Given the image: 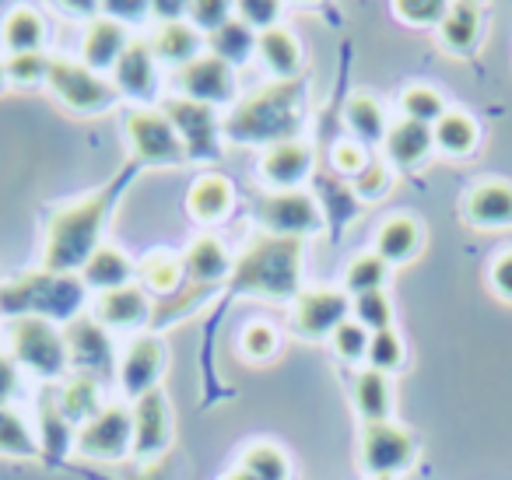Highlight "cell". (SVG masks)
<instances>
[{"label":"cell","instance_id":"cell-34","mask_svg":"<svg viewBox=\"0 0 512 480\" xmlns=\"http://www.w3.org/2000/svg\"><path fill=\"white\" fill-rule=\"evenodd\" d=\"M344 120H348V130L355 134V141L362 144H383L386 141V113L372 95H351L348 99V109H344Z\"/></svg>","mask_w":512,"mask_h":480},{"label":"cell","instance_id":"cell-1","mask_svg":"<svg viewBox=\"0 0 512 480\" xmlns=\"http://www.w3.org/2000/svg\"><path fill=\"white\" fill-rule=\"evenodd\" d=\"M137 162H130L113 183L99 186L95 193L81 200H71V204L57 207L50 214V225H46V249H43V270H53V274H71V270H81L88 263V256L102 246V228H106L109 214L116 211L123 197V186L130 183Z\"/></svg>","mask_w":512,"mask_h":480},{"label":"cell","instance_id":"cell-2","mask_svg":"<svg viewBox=\"0 0 512 480\" xmlns=\"http://www.w3.org/2000/svg\"><path fill=\"white\" fill-rule=\"evenodd\" d=\"M306 81L288 78L264 85L260 92H253L249 99H242L239 106L228 113L225 120V137L235 144H285L299 141L302 120H306Z\"/></svg>","mask_w":512,"mask_h":480},{"label":"cell","instance_id":"cell-35","mask_svg":"<svg viewBox=\"0 0 512 480\" xmlns=\"http://www.w3.org/2000/svg\"><path fill=\"white\" fill-rule=\"evenodd\" d=\"M39 424H43V435H39V442H43V452L50 463H60L67 452V445L74 442V424L64 417V410H60V403L53 400L50 393L43 396V403H39Z\"/></svg>","mask_w":512,"mask_h":480},{"label":"cell","instance_id":"cell-42","mask_svg":"<svg viewBox=\"0 0 512 480\" xmlns=\"http://www.w3.org/2000/svg\"><path fill=\"white\" fill-rule=\"evenodd\" d=\"M351 319H358L369 333L390 330L393 305H390V298H386V291H369V295L351 298Z\"/></svg>","mask_w":512,"mask_h":480},{"label":"cell","instance_id":"cell-13","mask_svg":"<svg viewBox=\"0 0 512 480\" xmlns=\"http://www.w3.org/2000/svg\"><path fill=\"white\" fill-rule=\"evenodd\" d=\"M295 330L306 340L334 337V330L351 319V298L337 288H309L295 298Z\"/></svg>","mask_w":512,"mask_h":480},{"label":"cell","instance_id":"cell-51","mask_svg":"<svg viewBox=\"0 0 512 480\" xmlns=\"http://www.w3.org/2000/svg\"><path fill=\"white\" fill-rule=\"evenodd\" d=\"M369 162H372V158L365 155V148L358 141H341L334 148V169L344 172V176H351V179H355Z\"/></svg>","mask_w":512,"mask_h":480},{"label":"cell","instance_id":"cell-17","mask_svg":"<svg viewBox=\"0 0 512 480\" xmlns=\"http://www.w3.org/2000/svg\"><path fill=\"white\" fill-rule=\"evenodd\" d=\"M309 169H313V151L302 141L271 144L260 155V179L274 190H295L309 176Z\"/></svg>","mask_w":512,"mask_h":480},{"label":"cell","instance_id":"cell-22","mask_svg":"<svg viewBox=\"0 0 512 480\" xmlns=\"http://www.w3.org/2000/svg\"><path fill=\"white\" fill-rule=\"evenodd\" d=\"M235 260L228 256L225 242L214 239V235H200L193 239V246L183 256V274L197 284H218L232 277Z\"/></svg>","mask_w":512,"mask_h":480},{"label":"cell","instance_id":"cell-45","mask_svg":"<svg viewBox=\"0 0 512 480\" xmlns=\"http://www.w3.org/2000/svg\"><path fill=\"white\" fill-rule=\"evenodd\" d=\"M393 11H397V18H404V25H414V29H432V25L439 29L449 4H442V0H400V4H393Z\"/></svg>","mask_w":512,"mask_h":480},{"label":"cell","instance_id":"cell-20","mask_svg":"<svg viewBox=\"0 0 512 480\" xmlns=\"http://www.w3.org/2000/svg\"><path fill=\"white\" fill-rule=\"evenodd\" d=\"M95 319H99L106 330H134V326H144L151 319V302L137 284H127V288L99 295V302H95Z\"/></svg>","mask_w":512,"mask_h":480},{"label":"cell","instance_id":"cell-36","mask_svg":"<svg viewBox=\"0 0 512 480\" xmlns=\"http://www.w3.org/2000/svg\"><path fill=\"white\" fill-rule=\"evenodd\" d=\"M207 46H211V57L225 60L228 67L246 64V60L256 53V32L246 29L239 18H232V22L221 25L214 36H207Z\"/></svg>","mask_w":512,"mask_h":480},{"label":"cell","instance_id":"cell-26","mask_svg":"<svg viewBox=\"0 0 512 480\" xmlns=\"http://www.w3.org/2000/svg\"><path fill=\"white\" fill-rule=\"evenodd\" d=\"M481 29H484V15L477 4H449L446 18L439 25V39L449 53L467 57L481 43Z\"/></svg>","mask_w":512,"mask_h":480},{"label":"cell","instance_id":"cell-49","mask_svg":"<svg viewBox=\"0 0 512 480\" xmlns=\"http://www.w3.org/2000/svg\"><path fill=\"white\" fill-rule=\"evenodd\" d=\"M393 176H390V165L379 162V158H372L369 165H365L362 172H358L355 179H351V186H355V193L362 200H379L386 197V190H390Z\"/></svg>","mask_w":512,"mask_h":480},{"label":"cell","instance_id":"cell-24","mask_svg":"<svg viewBox=\"0 0 512 480\" xmlns=\"http://www.w3.org/2000/svg\"><path fill=\"white\" fill-rule=\"evenodd\" d=\"M130 277H134V263H130V256L123 253L120 246H99L92 256H88L85 267H81L85 288H95L99 295L116 291V288H127Z\"/></svg>","mask_w":512,"mask_h":480},{"label":"cell","instance_id":"cell-15","mask_svg":"<svg viewBox=\"0 0 512 480\" xmlns=\"http://www.w3.org/2000/svg\"><path fill=\"white\" fill-rule=\"evenodd\" d=\"M165 365V347L158 337H137L127 344L120 358V386L127 396H144L155 389L158 375H162Z\"/></svg>","mask_w":512,"mask_h":480},{"label":"cell","instance_id":"cell-5","mask_svg":"<svg viewBox=\"0 0 512 480\" xmlns=\"http://www.w3.org/2000/svg\"><path fill=\"white\" fill-rule=\"evenodd\" d=\"M8 344H11V358L18 365L32 368L36 375H43V379H60L67 372V365H71L64 330H57V323H50V319H36V316L11 319Z\"/></svg>","mask_w":512,"mask_h":480},{"label":"cell","instance_id":"cell-41","mask_svg":"<svg viewBox=\"0 0 512 480\" xmlns=\"http://www.w3.org/2000/svg\"><path fill=\"white\" fill-rule=\"evenodd\" d=\"M137 274H141L144 288L158 291V295H172V291L179 288V281H183V263L176 260V256L169 253H155L148 256V260L137 267Z\"/></svg>","mask_w":512,"mask_h":480},{"label":"cell","instance_id":"cell-38","mask_svg":"<svg viewBox=\"0 0 512 480\" xmlns=\"http://www.w3.org/2000/svg\"><path fill=\"white\" fill-rule=\"evenodd\" d=\"M386 277H390V263L376 253H362L344 270V288L351 295H369V291H383Z\"/></svg>","mask_w":512,"mask_h":480},{"label":"cell","instance_id":"cell-50","mask_svg":"<svg viewBox=\"0 0 512 480\" xmlns=\"http://www.w3.org/2000/svg\"><path fill=\"white\" fill-rule=\"evenodd\" d=\"M278 330L267 323H249L246 330H242V351H246V358L253 361H267L274 358V351H278Z\"/></svg>","mask_w":512,"mask_h":480},{"label":"cell","instance_id":"cell-8","mask_svg":"<svg viewBox=\"0 0 512 480\" xmlns=\"http://www.w3.org/2000/svg\"><path fill=\"white\" fill-rule=\"evenodd\" d=\"M81 456L88 459H120L134 449V414L123 403H106L88 424L74 435Z\"/></svg>","mask_w":512,"mask_h":480},{"label":"cell","instance_id":"cell-9","mask_svg":"<svg viewBox=\"0 0 512 480\" xmlns=\"http://www.w3.org/2000/svg\"><path fill=\"white\" fill-rule=\"evenodd\" d=\"M67 340V358L78 372L92 375V379H109L120 368L116 361V344L109 337V330L95 316H78L64 326Z\"/></svg>","mask_w":512,"mask_h":480},{"label":"cell","instance_id":"cell-4","mask_svg":"<svg viewBox=\"0 0 512 480\" xmlns=\"http://www.w3.org/2000/svg\"><path fill=\"white\" fill-rule=\"evenodd\" d=\"M85 302V281L74 274H53V270H32L15 281L0 284V316L22 319H50V323H71Z\"/></svg>","mask_w":512,"mask_h":480},{"label":"cell","instance_id":"cell-47","mask_svg":"<svg viewBox=\"0 0 512 480\" xmlns=\"http://www.w3.org/2000/svg\"><path fill=\"white\" fill-rule=\"evenodd\" d=\"M334 351L341 354L344 361H362L365 354H369V340H372V333L365 330L358 319H344L341 326L334 330Z\"/></svg>","mask_w":512,"mask_h":480},{"label":"cell","instance_id":"cell-23","mask_svg":"<svg viewBox=\"0 0 512 480\" xmlns=\"http://www.w3.org/2000/svg\"><path fill=\"white\" fill-rule=\"evenodd\" d=\"M235 200V186L232 179L218 176V172H204L197 183L190 186V197H186V207L197 221L204 225H214V221H225L228 211H232Z\"/></svg>","mask_w":512,"mask_h":480},{"label":"cell","instance_id":"cell-11","mask_svg":"<svg viewBox=\"0 0 512 480\" xmlns=\"http://www.w3.org/2000/svg\"><path fill=\"white\" fill-rule=\"evenodd\" d=\"M162 113H165V120L176 127L179 141H183V148L190 158H214L218 155V137H221L218 109L176 95V99L162 102Z\"/></svg>","mask_w":512,"mask_h":480},{"label":"cell","instance_id":"cell-7","mask_svg":"<svg viewBox=\"0 0 512 480\" xmlns=\"http://www.w3.org/2000/svg\"><path fill=\"white\" fill-rule=\"evenodd\" d=\"M127 141L137 165H183L190 158L162 109H134L127 116Z\"/></svg>","mask_w":512,"mask_h":480},{"label":"cell","instance_id":"cell-48","mask_svg":"<svg viewBox=\"0 0 512 480\" xmlns=\"http://www.w3.org/2000/svg\"><path fill=\"white\" fill-rule=\"evenodd\" d=\"M4 64H8V81L32 88V85H39V81H46L50 57H46V53H18V57L4 60Z\"/></svg>","mask_w":512,"mask_h":480},{"label":"cell","instance_id":"cell-14","mask_svg":"<svg viewBox=\"0 0 512 480\" xmlns=\"http://www.w3.org/2000/svg\"><path fill=\"white\" fill-rule=\"evenodd\" d=\"M176 88L183 92V99L204 102V106H225V102L235 99V74L225 60L218 57H197L186 67L176 71Z\"/></svg>","mask_w":512,"mask_h":480},{"label":"cell","instance_id":"cell-39","mask_svg":"<svg viewBox=\"0 0 512 480\" xmlns=\"http://www.w3.org/2000/svg\"><path fill=\"white\" fill-rule=\"evenodd\" d=\"M400 113L404 120H414V123H425V127H435L442 116L449 113L446 99H442L435 88L428 85H411L404 95H400Z\"/></svg>","mask_w":512,"mask_h":480},{"label":"cell","instance_id":"cell-37","mask_svg":"<svg viewBox=\"0 0 512 480\" xmlns=\"http://www.w3.org/2000/svg\"><path fill=\"white\" fill-rule=\"evenodd\" d=\"M0 452H4V456H18V459L39 456L36 435H32V428L25 424V417L11 407H0Z\"/></svg>","mask_w":512,"mask_h":480},{"label":"cell","instance_id":"cell-29","mask_svg":"<svg viewBox=\"0 0 512 480\" xmlns=\"http://www.w3.org/2000/svg\"><path fill=\"white\" fill-rule=\"evenodd\" d=\"M151 53L162 64L186 67L190 60L200 57V32L186 22H162V29L151 39Z\"/></svg>","mask_w":512,"mask_h":480},{"label":"cell","instance_id":"cell-6","mask_svg":"<svg viewBox=\"0 0 512 480\" xmlns=\"http://www.w3.org/2000/svg\"><path fill=\"white\" fill-rule=\"evenodd\" d=\"M46 85L53 88L60 102L74 113H106L120 102L113 81L99 78L95 71H88L78 60H64V57H50L46 67Z\"/></svg>","mask_w":512,"mask_h":480},{"label":"cell","instance_id":"cell-28","mask_svg":"<svg viewBox=\"0 0 512 480\" xmlns=\"http://www.w3.org/2000/svg\"><path fill=\"white\" fill-rule=\"evenodd\" d=\"M421 249V225L411 214H393L390 221H383L376 232V249L372 253L383 256L386 263H407Z\"/></svg>","mask_w":512,"mask_h":480},{"label":"cell","instance_id":"cell-55","mask_svg":"<svg viewBox=\"0 0 512 480\" xmlns=\"http://www.w3.org/2000/svg\"><path fill=\"white\" fill-rule=\"evenodd\" d=\"M8 85V64H4V60H0V88Z\"/></svg>","mask_w":512,"mask_h":480},{"label":"cell","instance_id":"cell-3","mask_svg":"<svg viewBox=\"0 0 512 480\" xmlns=\"http://www.w3.org/2000/svg\"><path fill=\"white\" fill-rule=\"evenodd\" d=\"M302 239L285 235H256L242 256L235 260L228 288L242 295H267V298H299L302 284Z\"/></svg>","mask_w":512,"mask_h":480},{"label":"cell","instance_id":"cell-27","mask_svg":"<svg viewBox=\"0 0 512 480\" xmlns=\"http://www.w3.org/2000/svg\"><path fill=\"white\" fill-rule=\"evenodd\" d=\"M256 53H260L264 67L278 81H288V78H295V74H299L302 46H299V39H295V32L285 29V25L264 32V36H256Z\"/></svg>","mask_w":512,"mask_h":480},{"label":"cell","instance_id":"cell-30","mask_svg":"<svg viewBox=\"0 0 512 480\" xmlns=\"http://www.w3.org/2000/svg\"><path fill=\"white\" fill-rule=\"evenodd\" d=\"M0 43L8 46L11 57H18V53H43V43H46L43 15L32 8H15L8 18H4Z\"/></svg>","mask_w":512,"mask_h":480},{"label":"cell","instance_id":"cell-25","mask_svg":"<svg viewBox=\"0 0 512 480\" xmlns=\"http://www.w3.org/2000/svg\"><path fill=\"white\" fill-rule=\"evenodd\" d=\"M432 148H435L432 127L414 123V120H397L386 130V141H383L386 158H390L393 165H400V169H411V165L425 162Z\"/></svg>","mask_w":512,"mask_h":480},{"label":"cell","instance_id":"cell-31","mask_svg":"<svg viewBox=\"0 0 512 480\" xmlns=\"http://www.w3.org/2000/svg\"><path fill=\"white\" fill-rule=\"evenodd\" d=\"M355 407L365 417V424H379L390 421L393 410V389H390V375L376 372V368H365L355 375Z\"/></svg>","mask_w":512,"mask_h":480},{"label":"cell","instance_id":"cell-21","mask_svg":"<svg viewBox=\"0 0 512 480\" xmlns=\"http://www.w3.org/2000/svg\"><path fill=\"white\" fill-rule=\"evenodd\" d=\"M155 53H151V43L144 39H130V46L123 50L120 64L113 67V85L120 95H130V99H148L155 92Z\"/></svg>","mask_w":512,"mask_h":480},{"label":"cell","instance_id":"cell-44","mask_svg":"<svg viewBox=\"0 0 512 480\" xmlns=\"http://www.w3.org/2000/svg\"><path fill=\"white\" fill-rule=\"evenodd\" d=\"M235 18V4H225V0H197V4H186V25H193L197 32H214L221 25H228Z\"/></svg>","mask_w":512,"mask_h":480},{"label":"cell","instance_id":"cell-54","mask_svg":"<svg viewBox=\"0 0 512 480\" xmlns=\"http://www.w3.org/2000/svg\"><path fill=\"white\" fill-rule=\"evenodd\" d=\"M225 480H256V477H253V473H249V470H242V466H239V470H232Z\"/></svg>","mask_w":512,"mask_h":480},{"label":"cell","instance_id":"cell-53","mask_svg":"<svg viewBox=\"0 0 512 480\" xmlns=\"http://www.w3.org/2000/svg\"><path fill=\"white\" fill-rule=\"evenodd\" d=\"M18 361L11 354H0V407H8L11 396L18 393Z\"/></svg>","mask_w":512,"mask_h":480},{"label":"cell","instance_id":"cell-40","mask_svg":"<svg viewBox=\"0 0 512 480\" xmlns=\"http://www.w3.org/2000/svg\"><path fill=\"white\" fill-rule=\"evenodd\" d=\"M242 470H249L256 480H288L292 477V463L288 456L271 442H260L253 449H246L242 456Z\"/></svg>","mask_w":512,"mask_h":480},{"label":"cell","instance_id":"cell-43","mask_svg":"<svg viewBox=\"0 0 512 480\" xmlns=\"http://www.w3.org/2000/svg\"><path fill=\"white\" fill-rule=\"evenodd\" d=\"M365 361H369V368H376V372H383V375L397 372V368L404 365V340H400V333L393 330V326L390 330L372 333Z\"/></svg>","mask_w":512,"mask_h":480},{"label":"cell","instance_id":"cell-33","mask_svg":"<svg viewBox=\"0 0 512 480\" xmlns=\"http://www.w3.org/2000/svg\"><path fill=\"white\" fill-rule=\"evenodd\" d=\"M477 137H481V130H477L474 116L460 113V109H449V113L432 127L435 148H439L442 155H453V158L470 155V151L477 148Z\"/></svg>","mask_w":512,"mask_h":480},{"label":"cell","instance_id":"cell-52","mask_svg":"<svg viewBox=\"0 0 512 480\" xmlns=\"http://www.w3.org/2000/svg\"><path fill=\"white\" fill-rule=\"evenodd\" d=\"M488 277H491V288H495L505 302H512V249H505V253L495 256Z\"/></svg>","mask_w":512,"mask_h":480},{"label":"cell","instance_id":"cell-12","mask_svg":"<svg viewBox=\"0 0 512 480\" xmlns=\"http://www.w3.org/2000/svg\"><path fill=\"white\" fill-rule=\"evenodd\" d=\"M414 459V438L393 421L365 424L362 431V463L376 480H393V473L407 470Z\"/></svg>","mask_w":512,"mask_h":480},{"label":"cell","instance_id":"cell-10","mask_svg":"<svg viewBox=\"0 0 512 480\" xmlns=\"http://www.w3.org/2000/svg\"><path fill=\"white\" fill-rule=\"evenodd\" d=\"M256 218L267 228V235H285V239L313 235V232H320V225H323L320 204L302 190L267 193V197L256 204Z\"/></svg>","mask_w":512,"mask_h":480},{"label":"cell","instance_id":"cell-32","mask_svg":"<svg viewBox=\"0 0 512 480\" xmlns=\"http://www.w3.org/2000/svg\"><path fill=\"white\" fill-rule=\"evenodd\" d=\"M57 403H60V410H64V417L71 424H88L102 407H106V403H102L99 379H92V375H85V372L71 375V379L64 382Z\"/></svg>","mask_w":512,"mask_h":480},{"label":"cell","instance_id":"cell-19","mask_svg":"<svg viewBox=\"0 0 512 480\" xmlns=\"http://www.w3.org/2000/svg\"><path fill=\"white\" fill-rule=\"evenodd\" d=\"M463 214L477 228H509L512 225V183L505 179H484L470 186L463 200Z\"/></svg>","mask_w":512,"mask_h":480},{"label":"cell","instance_id":"cell-46","mask_svg":"<svg viewBox=\"0 0 512 480\" xmlns=\"http://www.w3.org/2000/svg\"><path fill=\"white\" fill-rule=\"evenodd\" d=\"M235 18H239L246 29H253L256 36L278 29L281 22V4H271V0H242L235 4Z\"/></svg>","mask_w":512,"mask_h":480},{"label":"cell","instance_id":"cell-16","mask_svg":"<svg viewBox=\"0 0 512 480\" xmlns=\"http://www.w3.org/2000/svg\"><path fill=\"white\" fill-rule=\"evenodd\" d=\"M134 452L137 456H155L169 445V396L162 389L137 396L134 400Z\"/></svg>","mask_w":512,"mask_h":480},{"label":"cell","instance_id":"cell-18","mask_svg":"<svg viewBox=\"0 0 512 480\" xmlns=\"http://www.w3.org/2000/svg\"><path fill=\"white\" fill-rule=\"evenodd\" d=\"M127 46H130V36H127V29H123V22H116V18H109V15L92 18L85 32V43H81V64L95 74L113 71Z\"/></svg>","mask_w":512,"mask_h":480}]
</instances>
